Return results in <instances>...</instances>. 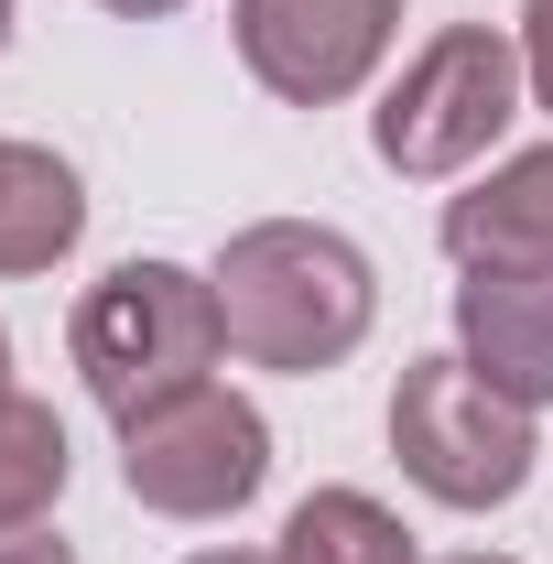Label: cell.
<instances>
[{"mask_svg":"<svg viewBox=\"0 0 553 564\" xmlns=\"http://www.w3.org/2000/svg\"><path fill=\"white\" fill-rule=\"evenodd\" d=\"M217 315H228V358L250 369H282V380H315L337 369L369 315H380V272L369 250L326 228V217H261L217 250Z\"/></svg>","mask_w":553,"mask_h":564,"instance_id":"obj_1","label":"cell"},{"mask_svg":"<svg viewBox=\"0 0 553 564\" xmlns=\"http://www.w3.org/2000/svg\"><path fill=\"white\" fill-rule=\"evenodd\" d=\"M76 380L98 391V413L131 423L174 391H196L217 358H228V315H217V282L185 261H120L76 293Z\"/></svg>","mask_w":553,"mask_h":564,"instance_id":"obj_2","label":"cell"},{"mask_svg":"<svg viewBox=\"0 0 553 564\" xmlns=\"http://www.w3.org/2000/svg\"><path fill=\"white\" fill-rule=\"evenodd\" d=\"M510 120H521V44L499 22H456L391 76V98L369 109V152L413 185H445V174L488 163V141Z\"/></svg>","mask_w":553,"mask_h":564,"instance_id":"obj_3","label":"cell"},{"mask_svg":"<svg viewBox=\"0 0 553 564\" xmlns=\"http://www.w3.org/2000/svg\"><path fill=\"white\" fill-rule=\"evenodd\" d=\"M391 456L423 499L445 510H499L532 489V402L488 391L467 358H413L391 380Z\"/></svg>","mask_w":553,"mask_h":564,"instance_id":"obj_4","label":"cell"},{"mask_svg":"<svg viewBox=\"0 0 553 564\" xmlns=\"http://www.w3.org/2000/svg\"><path fill=\"white\" fill-rule=\"evenodd\" d=\"M261 478H272V423H261V402H239L217 380L120 423V489L163 521H228L261 499Z\"/></svg>","mask_w":553,"mask_h":564,"instance_id":"obj_5","label":"cell"},{"mask_svg":"<svg viewBox=\"0 0 553 564\" xmlns=\"http://www.w3.org/2000/svg\"><path fill=\"white\" fill-rule=\"evenodd\" d=\"M228 33H239V66L282 109H337L380 76L391 33H402V0H239Z\"/></svg>","mask_w":553,"mask_h":564,"instance_id":"obj_6","label":"cell"},{"mask_svg":"<svg viewBox=\"0 0 553 564\" xmlns=\"http://www.w3.org/2000/svg\"><path fill=\"white\" fill-rule=\"evenodd\" d=\"M456 358L510 402H553V261L543 272H467L456 282Z\"/></svg>","mask_w":553,"mask_h":564,"instance_id":"obj_7","label":"cell"},{"mask_svg":"<svg viewBox=\"0 0 553 564\" xmlns=\"http://www.w3.org/2000/svg\"><path fill=\"white\" fill-rule=\"evenodd\" d=\"M445 250L467 272H543L553 261V141L488 163L467 196H445Z\"/></svg>","mask_w":553,"mask_h":564,"instance_id":"obj_8","label":"cell"},{"mask_svg":"<svg viewBox=\"0 0 553 564\" xmlns=\"http://www.w3.org/2000/svg\"><path fill=\"white\" fill-rule=\"evenodd\" d=\"M87 228V185H76L66 152L44 141H0V272H55Z\"/></svg>","mask_w":553,"mask_h":564,"instance_id":"obj_9","label":"cell"},{"mask_svg":"<svg viewBox=\"0 0 553 564\" xmlns=\"http://www.w3.org/2000/svg\"><path fill=\"white\" fill-rule=\"evenodd\" d=\"M272 564H423V554L369 489H315V499H293Z\"/></svg>","mask_w":553,"mask_h":564,"instance_id":"obj_10","label":"cell"},{"mask_svg":"<svg viewBox=\"0 0 553 564\" xmlns=\"http://www.w3.org/2000/svg\"><path fill=\"white\" fill-rule=\"evenodd\" d=\"M66 423L55 402H33V391H0V532H33L55 499H66Z\"/></svg>","mask_w":553,"mask_h":564,"instance_id":"obj_11","label":"cell"},{"mask_svg":"<svg viewBox=\"0 0 553 564\" xmlns=\"http://www.w3.org/2000/svg\"><path fill=\"white\" fill-rule=\"evenodd\" d=\"M521 87L553 109V0H521Z\"/></svg>","mask_w":553,"mask_h":564,"instance_id":"obj_12","label":"cell"},{"mask_svg":"<svg viewBox=\"0 0 553 564\" xmlns=\"http://www.w3.org/2000/svg\"><path fill=\"white\" fill-rule=\"evenodd\" d=\"M0 564H76V543H55V532L33 521V532H0Z\"/></svg>","mask_w":553,"mask_h":564,"instance_id":"obj_13","label":"cell"},{"mask_svg":"<svg viewBox=\"0 0 553 564\" xmlns=\"http://www.w3.org/2000/svg\"><path fill=\"white\" fill-rule=\"evenodd\" d=\"M98 11H120V22H163V11H185V0H98Z\"/></svg>","mask_w":553,"mask_h":564,"instance_id":"obj_14","label":"cell"},{"mask_svg":"<svg viewBox=\"0 0 553 564\" xmlns=\"http://www.w3.org/2000/svg\"><path fill=\"white\" fill-rule=\"evenodd\" d=\"M185 564H272V554H185Z\"/></svg>","mask_w":553,"mask_h":564,"instance_id":"obj_15","label":"cell"},{"mask_svg":"<svg viewBox=\"0 0 553 564\" xmlns=\"http://www.w3.org/2000/svg\"><path fill=\"white\" fill-rule=\"evenodd\" d=\"M445 564H510V554H445Z\"/></svg>","mask_w":553,"mask_h":564,"instance_id":"obj_16","label":"cell"},{"mask_svg":"<svg viewBox=\"0 0 553 564\" xmlns=\"http://www.w3.org/2000/svg\"><path fill=\"white\" fill-rule=\"evenodd\" d=\"M0 391H11V337H0Z\"/></svg>","mask_w":553,"mask_h":564,"instance_id":"obj_17","label":"cell"},{"mask_svg":"<svg viewBox=\"0 0 553 564\" xmlns=\"http://www.w3.org/2000/svg\"><path fill=\"white\" fill-rule=\"evenodd\" d=\"M0 44H11V0H0Z\"/></svg>","mask_w":553,"mask_h":564,"instance_id":"obj_18","label":"cell"}]
</instances>
